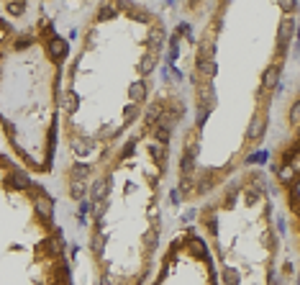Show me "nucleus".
Here are the masks:
<instances>
[{"instance_id":"obj_6","label":"nucleus","mask_w":300,"mask_h":285,"mask_svg":"<svg viewBox=\"0 0 300 285\" xmlns=\"http://www.w3.org/2000/svg\"><path fill=\"white\" fill-rule=\"evenodd\" d=\"M277 82H280V65H269L262 75V85L267 90H272V88H277Z\"/></svg>"},{"instance_id":"obj_23","label":"nucleus","mask_w":300,"mask_h":285,"mask_svg":"<svg viewBox=\"0 0 300 285\" xmlns=\"http://www.w3.org/2000/svg\"><path fill=\"white\" fill-rule=\"evenodd\" d=\"M290 124H292V126L300 124V100H295V105L290 108Z\"/></svg>"},{"instance_id":"obj_20","label":"nucleus","mask_w":300,"mask_h":285,"mask_svg":"<svg viewBox=\"0 0 300 285\" xmlns=\"http://www.w3.org/2000/svg\"><path fill=\"white\" fill-rule=\"evenodd\" d=\"M136 116H139V105H136V103H131L126 110H123V126H128Z\"/></svg>"},{"instance_id":"obj_12","label":"nucleus","mask_w":300,"mask_h":285,"mask_svg":"<svg viewBox=\"0 0 300 285\" xmlns=\"http://www.w3.org/2000/svg\"><path fill=\"white\" fill-rule=\"evenodd\" d=\"M290 31H292V21L290 18H285L282 23H280V34H277V41H280V49L290 41Z\"/></svg>"},{"instance_id":"obj_13","label":"nucleus","mask_w":300,"mask_h":285,"mask_svg":"<svg viewBox=\"0 0 300 285\" xmlns=\"http://www.w3.org/2000/svg\"><path fill=\"white\" fill-rule=\"evenodd\" d=\"M154 67H157V54H152V51H149V54L144 56V60L139 62V75H144V77H146Z\"/></svg>"},{"instance_id":"obj_21","label":"nucleus","mask_w":300,"mask_h":285,"mask_svg":"<svg viewBox=\"0 0 300 285\" xmlns=\"http://www.w3.org/2000/svg\"><path fill=\"white\" fill-rule=\"evenodd\" d=\"M72 149H74L77 154H88V152H90V139H77Z\"/></svg>"},{"instance_id":"obj_36","label":"nucleus","mask_w":300,"mask_h":285,"mask_svg":"<svg viewBox=\"0 0 300 285\" xmlns=\"http://www.w3.org/2000/svg\"><path fill=\"white\" fill-rule=\"evenodd\" d=\"M295 198H297V201H300V180L295 183Z\"/></svg>"},{"instance_id":"obj_11","label":"nucleus","mask_w":300,"mask_h":285,"mask_svg":"<svg viewBox=\"0 0 300 285\" xmlns=\"http://www.w3.org/2000/svg\"><path fill=\"white\" fill-rule=\"evenodd\" d=\"M11 183H13V188H18V190H29V188H31V180H29V175H26V173H21V169H16V173L11 175Z\"/></svg>"},{"instance_id":"obj_30","label":"nucleus","mask_w":300,"mask_h":285,"mask_svg":"<svg viewBox=\"0 0 300 285\" xmlns=\"http://www.w3.org/2000/svg\"><path fill=\"white\" fill-rule=\"evenodd\" d=\"M105 208H108V203H105V201L95 206V216H98V221H103V216H105Z\"/></svg>"},{"instance_id":"obj_25","label":"nucleus","mask_w":300,"mask_h":285,"mask_svg":"<svg viewBox=\"0 0 300 285\" xmlns=\"http://www.w3.org/2000/svg\"><path fill=\"white\" fill-rule=\"evenodd\" d=\"M144 244H146V249H154V247H157V232H154V229L144 234Z\"/></svg>"},{"instance_id":"obj_32","label":"nucleus","mask_w":300,"mask_h":285,"mask_svg":"<svg viewBox=\"0 0 300 285\" xmlns=\"http://www.w3.org/2000/svg\"><path fill=\"white\" fill-rule=\"evenodd\" d=\"M267 157H269V154H267V152H259V154H252V157H249V159H247V162H249V164H252V162H264V159H267Z\"/></svg>"},{"instance_id":"obj_15","label":"nucleus","mask_w":300,"mask_h":285,"mask_svg":"<svg viewBox=\"0 0 300 285\" xmlns=\"http://www.w3.org/2000/svg\"><path fill=\"white\" fill-rule=\"evenodd\" d=\"M213 51H215L213 41H210V39H203V44H200V54H198V62H203V60H213Z\"/></svg>"},{"instance_id":"obj_4","label":"nucleus","mask_w":300,"mask_h":285,"mask_svg":"<svg viewBox=\"0 0 300 285\" xmlns=\"http://www.w3.org/2000/svg\"><path fill=\"white\" fill-rule=\"evenodd\" d=\"M198 103H200V108H213V105H215L213 82H203L200 88H198Z\"/></svg>"},{"instance_id":"obj_14","label":"nucleus","mask_w":300,"mask_h":285,"mask_svg":"<svg viewBox=\"0 0 300 285\" xmlns=\"http://www.w3.org/2000/svg\"><path fill=\"white\" fill-rule=\"evenodd\" d=\"M69 195L74 201H83L85 198V180H69Z\"/></svg>"},{"instance_id":"obj_19","label":"nucleus","mask_w":300,"mask_h":285,"mask_svg":"<svg viewBox=\"0 0 300 285\" xmlns=\"http://www.w3.org/2000/svg\"><path fill=\"white\" fill-rule=\"evenodd\" d=\"M88 175H90V167H88V164H74V167H72V173H69L72 180H85Z\"/></svg>"},{"instance_id":"obj_17","label":"nucleus","mask_w":300,"mask_h":285,"mask_svg":"<svg viewBox=\"0 0 300 285\" xmlns=\"http://www.w3.org/2000/svg\"><path fill=\"white\" fill-rule=\"evenodd\" d=\"M6 11H8L11 16H23V13H26V3H23V0H8Z\"/></svg>"},{"instance_id":"obj_9","label":"nucleus","mask_w":300,"mask_h":285,"mask_svg":"<svg viewBox=\"0 0 300 285\" xmlns=\"http://www.w3.org/2000/svg\"><path fill=\"white\" fill-rule=\"evenodd\" d=\"M62 108H64L67 113H74V110L80 108V95H77L74 90H67V93L62 95Z\"/></svg>"},{"instance_id":"obj_35","label":"nucleus","mask_w":300,"mask_h":285,"mask_svg":"<svg viewBox=\"0 0 300 285\" xmlns=\"http://www.w3.org/2000/svg\"><path fill=\"white\" fill-rule=\"evenodd\" d=\"M170 198H172V203H180V193H177V190H172V195H170Z\"/></svg>"},{"instance_id":"obj_16","label":"nucleus","mask_w":300,"mask_h":285,"mask_svg":"<svg viewBox=\"0 0 300 285\" xmlns=\"http://www.w3.org/2000/svg\"><path fill=\"white\" fill-rule=\"evenodd\" d=\"M198 70H200L205 77H215V75H218V65H215L213 60H203V62H198Z\"/></svg>"},{"instance_id":"obj_31","label":"nucleus","mask_w":300,"mask_h":285,"mask_svg":"<svg viewBox=\"0 0 300 285\" xmlns=\"http://www.w3.org/2000/svg\"><path fill=\"white\" fill-rule=\"evenodd\" d=\"M290 178H292V167H282V169H280V180L285 183V180H290Z\"/></svg>"},{"instance_id":"obj_22","label":"nucleus","mask_w":300,"mask_h":285,"mask_svg":"<svg viewBox=\"0 0 300 285\" xmlns=\"http://www.w3.org/2000/svg\"><path fill=\"white\" fill-rule=\"evenodd\" d=\"M149 152L154 154V159H157V162H162V159L167 157V152H162V144H159V141H154V144H149Z\"/></svg>"},{"instance_id":"obj_5","label":"nucleus","mask_w":300,"mask_h":285,"mask_svg":"<svg viewBox=\"0 0 300 285\" xmlns=\"http://www.w3.org/2000/svg\"><path fill=\"white\" fill-rule=\"evenodd\" d=\"M146 95H149V88H146V82L144 80H139V82H131V88H128V98H131V103H144L146 100Z\"/></svg>"},{"instance_id":"obj_28","label":"nucleus","mask_w":300,"mask_h":285,"mask_svg":"<svg viewBox=\"0 0 300 285\" xmlns=\"http://www.w3.org/2000/svg\"><path fill=\"white\" fill-rule=\"evenodd\" d=\"M103 244H105V237L100 239V234H95V239H93V249H95V254L103 252Z\"/></svg>"},{"instance_id":"obj_29","label":"nucleus","mask_w":300,"mask_h":285,"mask_svg":"<svg viewBox=\"0 0 300 285\" xmlns=\"http://www.w3.org/2000/svg\"><path fill=\"white\" fill-rule=\"evenodd\" d=\"M290 167H292V173H300V149L292 154V159H290Z\"/></svg>"},{"instance_id":"obj_3","label":"nucleus","mask_w":300,"mask_h":285,"mask_svg":"<svg viewBox=\"0 0 300 285\" xmlns=\"http://www.w3.org/2000/svg\"><path fill=\"white\" fill-rule=\"evenodd\" d=\"M121 13V0H103V6L98 8V21H111Z\"/></svg>"},{"instance_id":"obj_33","label":"nucleus","mask_w":300,"mask_h":285,"mask_svg":"<svg viewBox=\"0 0 300 285\" xmlns=\"http://www.w3.org/2000/svg\"><path fill=\"white\" fill-rule=\"evenodd\" d=\"M257 198H259V193H257V190H249V193H247V203H254Z\"/></svg>"},{"instance_id":"obj_10","label":"nucleus","mask_w":300,"mask_h":285,"mask_svg":"<svg viewBox=\"0 0 300 285\" xmlns=\"http://www.w3.org/2000/svg\"><path fill=\"white\" fill-rule=\"evenodd\" d=\"M162 41H165V31H162V28H152V31H149V49H152V54L159 51Z\"/></svg>"},{"instance_id":"obj_26","label":"nucleus","mask_w":300,"mask_h":285,"mask_svg":"<svg viewBox=\"0 0 300 285\" xmlns=\"http://www.w3.org/2000/svg\"><path fill=\"white\" fill-rule=\"evenodd\" d=\"M280 3V8L285 11V13H292L295 8H297V0H277Z\"/></svg>"},{"instance_id":"obj_7","label":"nucleus","mask_w":300,"mask_h":285,"mask_svg":"<svg viewBox=\"0 0 300 285\" xmlns=\"http://www.w3.org/2000/svg\"><path fill=\"white\" fill-rule=\"evenodd\" d=\"M108 190H111V178H100V180L93 185V201H95V203L105 201Z\"/></svg>"},{"instance_id":"obj_8","label":"nucleus","mask_w":300,"mask_h":285,"mask_svg":"<svg viewBox=\"0 0 300 285\" xmlns=\"http://www.w3.org/2000/svg\"><path fill=\"white\" fill-rule=\"evenodd\" d=\"M36 211H39V216L44 218V221H51V213H54V208H51V201L41 193V195H36Z\"/></svg>"},{"instance_id":"obj_18","label":"nucleus","mask_w":300,"mask_h":285,"mask_svg":"<svg viewBox=\"0 0 300 285\" xmlns=\"http://www.w3.org/2000/svg\"><path fill=\"white\" fill-rule=\"evenodd\" d=\"M221 277H223V285H239L241 282V277H239V272L234 267H223Z\"/></svg>"},{"instance_id":"obj_24","label":"nucleus","mask_w":300,"mask_h":285,"mask_svg":"<svg viewBox=\"0 0 300 285\" xmlns=\"http://www.w3.org/2000/svg\"><path fill=\"white\" fill-rule=\"evenodd\" d=\"M49 249H51L54 254H59V252L64 249V239H62V237H54V239L49 242Z\"/></svg>"},{"instance_id":"obj_1","label":"nucleus","mask_w":300,"mask_h":285,"mask_svg":"<svg viewBox=\"0 0 300 285\" xmlns=\"http://www.w3.org/2000/svg\"><path fill=\"white\" fill-rule=\"evenodd\" d=\"M46 51H49V56L54 62H62L64 56L69 54V41H64L62 36H49V41H46Z\"/></svg>"},{"instance_id":"obj_2","label":"nucleus","mask_w":300,"mask_h":285,"mask_svg":"<svg viewBox=\"0 0 300 285\" xmlns=\"http://www.w3.org/2000/svg\"><path fill=\"white\" fill-rule=\"evenodd\" d=\"M264 131H267V116H264V113H257V116L252 119V124L247 126V139L249 141H259L264 136Z\"/></svg>"},{"instance_id":"obj_34","label":"nucleus","mask_w":300,"mask_h":285,"mask_svg":"<svg viewBox=\"0 0 300 285\" xmlns=\"http://www.w3.org/2000/svg\"><path fill=\"white\" fill-rule=\"evenodd\" d=\"M31 44V39H21L18 44H16V49H26V46H29Z\"/></svg>"},{"instance_id":"obj_27","label":"nucleus","mask_w":300,"mask_h":285,"mask_svg":"<svg viewBox=\"0 0 300 285\" xmlns=\"http://www.w3.org/2000/svg\"><path fill=\"white\" fill-rule=\"evenodd\" d=\"M208 116H210V108H200V110H198V126H205Z\"/></svg>"}]
</instances>
